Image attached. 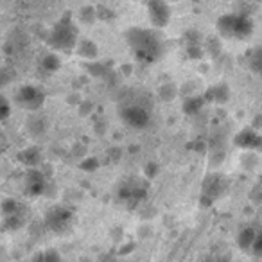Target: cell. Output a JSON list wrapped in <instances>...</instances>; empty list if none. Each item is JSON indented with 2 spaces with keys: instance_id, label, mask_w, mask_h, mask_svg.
<instances>
[{
  "instance_id": "obj_1",
  "label": "cell",
  "mask_w": 262,
  "mask_h": 262,
  "mask_svg": "<svg viewBox=\"0 0 262 262\" xmlns=\"http://www.w3.org/2000/svg\"><path fill=\"white\" fill-rule=\"evenodd\" d=\"M126 40H127V45L131 47V51H133V54H135L137 59H140V61L153 63L160 58L162 41L153 31L133 27V29L127 31Z\"/></svg>"
},
{
  "instance_id": "obj_2",
  "label": "cell",
  "mask_w": 262,
  "mask_h": 262,
  "mask_svg": "<svg viewBox=\"0 0 262 262\" xmlns=\"http://www.w3.org/2000/svg\"><path fill=\"white\" fill-rule=\"evenodd\" d=\"M217 31L225 38H237V40H243V38L250 36L251 31H253V22H251L250 16L239 15V13H232V15H223L217 20Z\"/></svg>"
},
{
  "instance_id": "obj_3",
  "label": "cell",
  "mask_w": 262,
  "mask_h": 262,
  "mask_svg": "<svg viewBox=\"0 0 262 262\" xmlns=\"http://www.w3.org/2000/svg\"><path fill=\"white\" fill-rule=\"evenodd\" d=\"M49 43H51V47L58 49V51H70V49L77 43L76 27H74L67 18L59 20V22L54 26V29L51 31Z\"/></svg>"
},
{
  "instance_id": "obj_4",
  "label": "cell",
  "mask_w": 262,
  "mask_h": 262,
  "mask_svg": "<svg viewBox=\"0 0 262 262\" xmlns=\"http://www.w3.org/2000/svg\"><path fill=\"white\" fill-rule=\"evenodd\" d=\"M45 101V94L43 90H40L38 86L34 84H26L18 90L16 94V102H18L22 108L29 110V112H36L43 106Z\"/></svg>"
},
{
  "instance_id": "obj_5",
  "label": "cell",
  "mask_w": 262,
  "mask_h": 262,
  "mask_svg": "<svg viewBox=\"0 0 262 262\" xmlns=\"http://www.w3.org/2000/svg\"><path fill=\"white\" fill-rule=\"evenodd\" d=\"M120 117L131 127H146L151 120L149 110L140 104H126L120 110Z\"/></svg>"
},
{
  "instance_id": "obj_6",
  "label": "cell",
  "mask_w": 262,
  "mask_h": 262,
  "mask_svg": "<svg viewBox=\"0 0 262 262\" xmlns=\"http://www.w3.org/2000/svg\"><path fill=\"white\" fill-rule=\"evenodd\" d=\"M147 15H149L151 24L158 29H164L171 22V8L160 0H153L147 4Z\"/></svg>"
},
{
  "instance_id": "obj_7",
  "label": "cell",
  "mask_w": 262,
  "mask_h": 262,
  "mask_svg": "<svg viewBox=\"0 0 262 262\" xmlns=\"http://www.w3.org/2000/svg\"><path fill=\"white\" fill-rule=\"evenodd\" d=\"M70 221H72V212L63 207H54L47 212V225L51 226L54 232L56 230H58V232L65 230Z\"/></svg>"
},
{
  "instance_id": "obj_8",
  "label": "cell",
  "mask_w": 262,
  "mask_h": 262,
  "mask_svg": "<svg viewBox=\"0 0 262 262\" xmlns=\"http://www.w3.org/2000/svg\"><path fill=\"white\" fill-rule=\"evenodd\" d=\"M235 144L244 149H257L262 151V135L253 127H244L239 135L235 137Z\"/></svg>"
},
{
  "instance_id": "obj_9",
  "label": "cell",
  "mask_w": 262,
  "mask_h": 262,
  "mask_svg": "<svg viewBox=\"0 0 262 262\" xmlns=\"http://www.w3.org/2000/svg\"><path fill=\"white\" fill-rule=\"evenodd\" d=\"M26 187H27V192L29 194H41L45 189V180H43V174L36 169L27 172V178H26Z\"/></svg>"
},
{
  "instance_id": "obj_10",
  "label": "cell",
  "mask_w": 262,
  "mask_h": 262,
  "mask_svg": "<svg viewBox=\"0 0 262 262\" xmlns=\"http://www.w3.org/2000/svg\"><path fill=\"white\" fill-rule=\"evenodd\" d=\"M18 158H20V162H22V164L27 165V167H36V165H40V162H41V155H40V151H38L36 147H31V149L20 153Z\"/></svg>"
},
{
  "instance_id": "obj_11",
  "label": "cell",
  "mask_w": 262,
  "mask_h": 262,
  "mask_svg": "<svg viewBox=\"0 0 262 262\" xmlns=\"http://www.w3.org/2000/svg\"><path fill=\"white\" fill-rule=\"evenodd\" d=\"M77 49H79V54L83 56L84 59H90V61H95V59H97L99 51H97V47H95L94 41H90V40L79 41V43H77Z\"/></svg>"
},
{
  "instance_id": "obj_12",
  "label": "cell",
  "mask_w": 262,
  "mask_h": 262,
  "mask_svg": "<svg viewBox=\"0 0 262 262\" xmlns=\"http://www.w3.org/2000/svg\"><path fill=\"white\" fill-rule=\"evenodd\" d=\"M248 59H250V65L255 72H262V47L255 49V51L248 56Z\"/></svg>"
},
{
  "instance_id": "obj_13",
  "label": "cell",
  "mask_w": 262,
  "mask_h": 262,
  "mask_svg": "<svg viewBox=\"0 0 262 262\" xmlns=\"http://www.w3.org/2000/svg\"><path fill=\"white\" fill-rule=\"evenodd\" d=\"M255 237H257V233H255L253 230H244V232L239 235V244H241V248H253Z\"/></svg>"
},
{
  "instance_id": "obj_14",
  "label": "cell",
  "mask_w": 262,
  "mask_h": 262,
  "mask_svg": "<svg viewBox=\"0 0 262 262\" xmlns=\"http://www.w3.org/2000/svg\"><path fill=\"white\" fill-rule=\"evenodd\" d=\"M41 65H43V69L49 70V72H54V70L59 69V59L56 58V56H45Z\"/></svg>"
},
{
  "instance_id": "obj_15",
  "label": "cell",
  "mask_w": 262,
  "mask_h": 262,
  "mask_svg": "<svg viewBox=\"0 0 262 262\" xmlns=\"http://www.w3.org/2000/svg\"><path fill=\"white\" fill-rule=\"evenodd\" d=\"M11 113V104L9 101L4 97V95H0V120H6Z\"/></svg>"
},
{
  "instance_id": "obj_16",
  "label": "cell",
  "mask_w": 262,
  "mask_h": 262,
  "mask_svg": "<svg viewBox=\"0 0 262 262\" xmlns=\"http://www.w3.org/2000/svg\"><path fill=\"white\" fill-rule=\"evenodd\" d=\"M251 250L255 251V253H262V233H257V237H255V243H253V248Z\"/></svg>"
}]
</instances>
